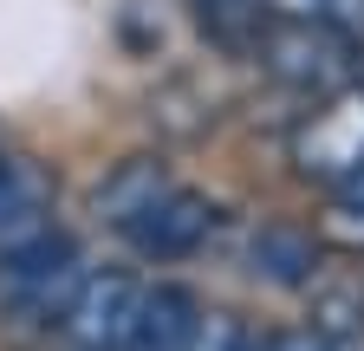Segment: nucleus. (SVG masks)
<instances>
[{"label": "nucleus", "mask_w": 364, "mask_h": 351, "mask_svg": "<svg viewBox=\"0 0 364 351\" xmlns=\"http://www.w3.org/2000/svg\"><path fill=\"white\" fill-rule=\"evenodd\" d=\"M91 274H98V267H91V254H85L72 234L53 228L46 241L20 247L14 260H0V306H7L14 325H26V332H53Z\"/></svg>", "instance_id": "obj_1"}, {"label": "nucleus", "mask_w": 364, "mask_h": 351, "mask_svg": "<svg viewBox=\"0 0 364 351\" xmlns=\"http://www.w3.org/2000/svg\"><path fill=\"white\" fill-rule=\"evenodd\" d=\"M254 59L267 65L273 85L326 104L358 85V39L338 26H293V20H267L254 39Z\"/></svg>", "instance_id": "obj_2"}, {"label": "nucleus", "mask_w": 364, "mask_h": 351, "mask_svg": "<svg viewBox=\"0 0 364 351\" xmlns=\"http://www.w3.org/2000/svg\"><path fill=\"white\" fill-rule=\"evenodd\" d=\"M293 169L326 189H345L364 176V78L306 111V124L293 130Z\"/></svg>", "instance_id": "obj_3"}, {"label": "nucleus", "mask_w": 364, "mask_h": 351, "mask_svg": "<svg viewBox=\"0 0 364 351\" xmlns=\"http://www.w3.org/2000/svg\"><path fill=\"white\" fill-rule=\"evenodd\" d=\"M136 306H144V280L124 274V267H98L53 332H59L65 351H130Z\"/></svg>", "instance_id": "obj_4"}, {"label": "nucleus", "mask_w": 364, "mask_h": 351, "mask_svg": "<svg viewBox=\"0 0 364 351\" xmlns=\"http://www.w3.org/2000/svg\"><path fill=\"white\" fill-rule=\"evenodd\" d=\"M208 234H215V202H208L202 189H182V183H169L144 215H136V222L117 228V241H124L136 260H150V267H169V260L202 254Z\"/></svg>", "instance_id": "obj_5"}, {"label": "nucleus", "mask_w": 364, "mask_h": 351, "mask_svg": "<svg viewBox=\"0 0 364 351\" xmlns=\"http://www.w3.org/2000/svg\"><path fill=\"white\" fill-rule=\"evenodd\" d=\"M46 234H53V176L20 150H0V260Z\"/></svg>", "instance_id": "obj_6"}, {"label": "nucleus", "mask_w": 364, "mask_h": 351, "mask_svg": "<svg viewBox=\"0 0 364 351\" xmlns=\"http://www.w3.org/2000/svg\"><path fill=\"white\" fill-rule=\"evenodd\" d=\"M241 260H247V280H260V286H293V293H306L318 280V241L306 228H293V222H260L247 234V254Z\"/></svg>", "instance_id": "obj_7"}, {"label": "nucleus", "mask_w": 364, "mask_h": 351, "mask_svg": "<svg viewBox=\"0 0 364 351\" xmlns=\"http://www.w3.org/2000/svg\"><path fill=\"white\" fill-rule=\"evenodd\" d=\"M306 332H318L332 351H358L364 345V274L318 267V280L306 286Z\"/></svg>", "instance_id": "obj_8"}, {"label": "nucleus", "mask_w": 364, "mask_h": 351, "mask_svg": "<svg viewBox=\"0 0 364 351\" xmlns=\"http://www.w3.org/2000/svg\"><path fill=\"white\" fill-rule=\"evenodd\" d=\"M202 319V299L176 280H144V306H136V332L130 351H182Z\"/></svg>", "instance_id": "obj_9"}, {"label": "nucleus", "mask_w": 364, "mask_h": 351, "mask_svg": "<svg viewBox=\"0 0 364 351\" xmlns=\"http://www.w3.org/2000/svg\"><path fill=\"white\" fill-rule=\"evenodd\" d=\"M169 183H176V176H169L156 156H130V163H117L105 183H98V195H91V215H98V222L117 234V228H124V222H136V215H144Z\"/></svg>", "instance_id": "obj_10"}, {"label": "nucleus", "mask_w": 364, "mask_h": 351, "mask_svg": "<svg viewBox=\"0 0 364 351\" xmlns=\"http://www.w3.org/2000/svg\"><path fill=\"white\" fill-rule=\"evenodd\" d=\"M267 20H293V26H338V33H364V0H260Z\"/></svg>", "instance_id": "obj_11"}, {"label": "nucleus", "mask_w": 364, "mask_h": 351, "mask_svg": "<svg viewBox=\"0 0 364 351\" xmlns=\"http://www.w3.org/2000/svg\"><path fill=\"white\" fill-rule=\"evenodd\" d=\"M254 338L260 332L241 313H228V306H202V319H196V332H189L182 351H254Z\"/></svg>", "instance_id": "obj_12"}, {"label": "nucleus", "mask_w": 364, "mask_h": 351, "mask_svg": "<svg viewBox=\"0 0 364 351\" xmlns=\"http://www.w3.org/2000/svg\"><path fill=\"white\" fill-rule=\"evenodd\" d=\"M318 234L338 241V247H351V254H364V195L332 189V208H326V222H318Z\"/></svg>", "instance_id": "obj_13"}, {"label": "nucleus", "mask_w": 364, "mask_h": 351, "mask_svg": "<svg viewBox=\"0 0 364 351\" xmlns=\"http://www.w3.org/2000/svg\"><path fill=\"white\" fill-rule=\"evenodd\" d=\"M196 14H202L215 33H254V39H260V26H267L260 0H196Z\"/></svg>", "instance_id": "obj_14"}, {"label": "nucleus", "mask_w": 364, "mask_h": 351, "mask_svg": "<svg viewBox=\"0 0 364 351\" xmlns=\"http://www.w3.org/2000/svg\"><path fill=\"white\" fill-rule=\"evenodd\" d=\"M254 351H332V345L318 332H306V325H287V332H260Z\"/></svg>", "instance_id": "obj_15"}]
</instances>
